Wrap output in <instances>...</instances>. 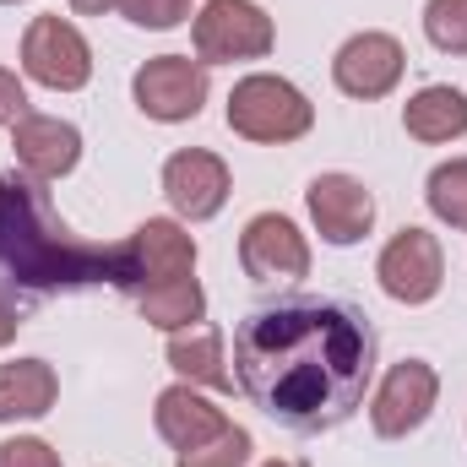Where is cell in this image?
<instances>
[{
  "label": "cell",
  "mask_w": 467,
  "mask_h": 467,
  "mask_svg": "<svg viewBox=\"0 0 467 467\" xmlns=\"http://www.w3.org/2000/svg\"><path fill=\"white\" fill-rule=\"evenodd\" d=\"M266 467H288V462H266Z\"/></svg>",
  "instance_id": "cell-28"
},
{
  "label": "cell",
  "mask_w": 467,
  "mask_h": 467,
  "mask_svg": "<svg viewBox=\"0 0 467 467\" xmlns=\"http://www.w3.org/2000/svg\"><path fill=\"white\" fill-rule=\"evenodd\" d=\"M11 130H16V136H11L16 163H22L33 180H60V174H71L77 158H82L77 125H66V119H55V115H27V119H16Z\"/></svg>",
  "instance_id": "cell-14"
},
{
  "label": "cell",
  "mask_w": 467,
  "mask_h": 467,
  "mask_svg": "<svg viewBox=\"0 0 467 467\" xmlns=\"http://www.w3.org/2000/svg\"><path fill=\"white\" fill-rule=\"evenodd\" d=\"M272 16L255 0H207L196 16V60L223 66V60H261L272 55Z\"/></svg>",
  "instance_id": "cell-4"
},
{
  "label": "cell",
  "mask_w": 467,
  "mask_h": 467,
  "mask_svg": "<svg viewBox=\"0 0 467 467\" xmlns=\"http://www.w3.org/2000/svg\"><path fill=\"white\" fill-rule=\"evenodd\" d=\"M435 397H441V375H435L424 358H402V364L380 380V391H375V408H369L375 435H386V441L413 435V430L430 419Z\"/></svg>",
  "instance_id": "cell-9"
},
{
  "label": "cell",
  "mask_w": 467,
  "mask_h": 467,
  "mask_svg": "<svg viewBox=\"0 0 467 467\" xmlns=\"http://www.w3.org/2000/svg\"><path fill=\"white\" fill-rule=\"evenodd\" d=\"M223 430H229L223 408H213V402L196 397L191 386L158 391V435H163L174 451H196V446H207V441L223 435Z\"/></svg>",
  "instance_id": "cell-15"
},
{
  "label": "cell",
  "mask_w": 467,
  "mask_h": 467,
  "mask_svg": "<svg viewBox=\"0 0 467 467\" xmlns=\"http://www.w3.org/2000/svg\"><path fill=\"white\" fill-rule=\"evenodd\" d=\"M239 261L255 283H294L310 272V244L283 213H261L239 234Z\"/></svg>",
  "instance_id": "cell-10"
},
{
  "label": "cell",
  "mask_w": 467,
  "mask_h": 467,
  "mask_svg": "<svg viewBox=\"0 0 467 467\" xmlns=\"http://www.w3.org/2000/svg\"><path fill=\"white\" fill-rule=\"evenodd\" d=\"M0 467H60V457H55L44 441L16 435V441H5V446H0Z\"/></svg>",
  "instance_id": "cell-24"
},
{
  "label": "cell",
  "mask_w": 467,
  "mask_h": 467,
  "mask_svg": "<svg viewBox=\"0 0 467 467\" xmlns=\"http://www.w3.org/2000/svg\"><path fill=\"white\" fill-rule=\"evenodd\" d=\"M310 218L327 244H353L375 223V196L353 174H321L310 180Z\"/></svg>",
  "instance_id": "cell-13"
},
{
  "label": "cell",
  "mask_w": 467,
  "mask_h": 467,
  "mask_svg": "<svg viewBox=\"0 0 467 467\" xmlns=\"http://www.w3.org/2000/svg\"><path fill=\"white\" fill-rule=\"evenodd\" d=\"M125 16H130L136 27L163 33V27H180V22L191 16V0H125Z\"/></svg>",
  "instance_id": "cell-23"
},
{
  "label": "cell",
  "mask_w": 467,
  "mask_h": 467,
  "mask_svg": "<svg viewBox=\"0 0 467 467\" xmlns=\"http://www.w3.org/2000/svg\"><path fill=\"white\" fill-rule=\"evenodd\" d=\"M141 321L163 327V332H180V327H196L202 310H207V294L196 277H180V283H163V288H147V294H130Z\"/></svg>",
  "instance_id": "cell-19"
},
{
  "label": "cell",
  "mask_w": 467,
  "mask_h": 467,
  "mask_svg": "<svg viewBox=\"0 0 467 467\" xmlns=\"http://www.w3.org/2000/svg\"><path fill=\"white\" fill-rule=\"evenodd\" d=\"M163 196H169L174 213L191 218V223L223 213V202H229V169H223V158H213V152H202V147L174 152V158L163 163Z\"/></svg>",
  "instance_id": "cell-12"
},
{
  "label": "cell",
  "mask_w": 467,
  "mask_h": 467,
  "mask_svg": "<svg viewBox=\"0 0 467 467\" xmlns=\"http://www.w3.org/2000/svg\"><path fill=\"white\" fill-rule=\"evenodd\" d=\"M0 5H16V0H0Z\"/></svg>",
  "instance_id": "cell-29"
},
{
  "label": "cell",
  "mask_w": 467,
  "mask_h": 467,
  "mask_svg": "<svg viewBox=\"0 0 467 467\" xmlns=\"http://www.w3.org/2000/svg\"><path fill=\"white\" fill-rule=\"evenodd\" d=\"M22 66H27L33 82H44L55 93H77L93 77V49H88V38L71 22L33 16L27 22V38H22Z\"/></svg>",
  "instance_id": "cell-6"
},
{
  "label": "cell",
  "mask_w": 467,
  "mask_h": 467,
  "mask_svg": "<svg viewBox=\"0 0 467 467\" xmlns=\"http://www.w3.org/2000/svg\"><path fill=\"white\" fill-rule=\"evenodd\" d=\"M430 213L451 229H467V158H451L430 174Z\"/></svg>",
  "instance_id": "cell-20"
},
{
  "label": "cell",
  "mask_w": 467,
  "mask_h": 467,
  "mask_svg": "<svg viewBox=\"0 0 467 467\" xmlns=\"http://www.w3.org/2000/svg\"><path fill=\"white\" fill-rule=\"evenodd\" d=\"M402 66H408V55L391 33H358L337 49L332 77L348 99H386L402 82Z\"/></svg>",
  "instance_id": "cell-11"
},
{
  "label": "cell",
  "mask_w": 467,
  "mask_h": 467,
  "mask_svg": "<svg viewBox=\"0 0 467 467\" xmlns=\"http://www.w3.org/2000/svg\"><path fill=\"white\" fill-rule=\"evenodd\" d=\"M136 109L147 119H196L202 104H207V66L191 60V55H158L136 71Z\"/></svg>",
  "instance_id": "cell-7"
},
{
  "label": "cell",
  "mask_w": 467,
  "mask_h": 467,
  "mask_svg": "<svg viewBox=\"0 0 467 467\" xmlns=\"http://www.w3.org/2000/svg\"><path fill=\"white\" fill-rule=\"evenodd\" d=\"M16 327H22V316H16V310H11V305L0 299V348H5L11 337H16Z\"/></svg>",
  "instance_id": "cell-26"
},
{
  "label": "cell",
  "mask_w": 467,
  "mask_h": 467,
  "mask_svg": "<svg viewBox=\"0 0 467 467\" xmlns=\"http://www.w3.org/2000/svg\"><path fill=\"white\" fill-rule=\"evenodd\" d=\"M424 33L435 49L446 55H467V0H430L424 11Z\"/></svg>",
  "instance_id": "cell-21"
},
{
  "label": "cell",
  "mask_w": 467,
  "mask_h": 467,
  "mask_svg": "<svg viewBox=\"0 0 467 467\" xmlns=\"http://www.w3.org/2000/svg\"><path fill=\"white\" fill-rule=\"evenodd\" d=\"M191 272H196V239L180 229V223L147 218L141 229L125 239V277H119L125 294H147V288L180 283Z\"/></svg>",
  "instance_id": "cell-5"
},
{
  "label": "cell",
  "mask_w": 467,
  "mask_h": 467,
  "mask_svg": "<svg viewBox=\"0 0 467 467\" xmlns=\"http://www.w3.org/2000/svg\"><path fill=\"white\" fill-rule=\"evenodd\" d=\"M375 375V332L343 299L294 294L261 305L234 332L239 391L283 430H337Z\"/></svg>",
  "instance_id": "cell-1"
},
{
  "label": "cell",
  "mask_w": 467,
  "mask_h": 467,
  "mask_svg": "<svg viewBox=\"0 0 467 467\" xmlns=\"http://www.w3.org/2000/svg\"><path fill=\"white\" fill-rule=\"evenodd\" d=\"M82 16H104V11H115V5H125V0H71Z\"/></svg>",
  "instance_id": "cell-27"
},
{
  "label": "cell",
  "mask_w": 467,
  "mask_h": 467,
  "mask_svg": "<svg viewBox=\"0 0 467 467\" xmlns=\"http://www.w3.org/2000/svg\"><path fill=\"white\" fill-rule=\"evenodd\" d=\"M244 462H250V435L239 424H229L223 435H213L196 451H180V467H244Z\"/></svg>",
  "instance_id": "cell-22"
},
{
  "label": "cell",
  "mask_w": 467,
  "mask_h": 467,
  "mask_svg": "<svg viewBox=\"0 0 467 467\" xmlns=\"http://www.w3.org/2000/svg\"><path fill=\"white\" fill-rule=\"evenodd\" d=\"M402 125H408V136H419V141H451V136H467V99L457 93V88H424V93L408 99Z\"/></svg>",
  "instance_id": "cell-18"
},
{
  "label": "cell",
  "mask_w": 467,
  "mask_h": 467,
  "mask_svg": "<svg viewBox=\"0 0 467 467\" xmlns=\"http://www.w3.org/2000/svg\"><path fill=\"white\" fill-rule=\"evenodd\" d=\"M380 288L397 299V305H424L441 294V277H446V255H441V239L424 229H402L386 250H380V266H375Z\"/></svg>",
  "instance_id": "cell-8"
},
{
  "label": "cell",
  "mask_w": 467,
  "mask_h": 467,
  "mask_svg": "<svg viewBox=\"0 0 467 467\" xmlns=\"http://www.w3.org/2000/svg\"><path fill=\"white\" fill-rule=\"evenodd\" d=\"M16 119H27V93H22V82L0 66V125H16Z\"/></svg>",
  "instance_id": "cell-25"
},
{
  "label": "cell",
  "mask_w": 467,
  "mask_h": 467,
  "mask_svg": "<svg viewBox=\"0 0 467 467\" xmlns=\"http://www.w3.org/2000/svg\"><path fill=\"white\" fill-rule=\"evenodd\" d=\"M55 369L44 358H16V364H0V424L11 419H44L55 408Z\"/></svg>",
  "instance_id": "cell-16"
},
{
  "label": "cell",
  "mask_w": 467,
  "mask_h": 467,
  "mask_svg": "<svg viewBox=\"0 0 467 467\" xmlns=\"http://www.w3.org/2000/svg\"><path fill=\"white\" fill-rule=\"evenodd\" d=\"M169 364L185 380H202V386H218V391L234 386V369L223 358V332L218 327H180V332H169Z\"/></svg>",
  "instance_id": "cell-17"
},
{
  "label": "cell",
  "mask_w": 467,
  "mask_h": 467,
  "mask_svg": "<svg viewBox=\"0 0 467 467\" xmlns=\"http://www.w3.org/2000/svg\"><path fill=\"white\" fill-rule=\"evenodd\" d=\"M316 125L310 99L283 77H244L229 93V130L250 141H299Z\"/></svg>",
  "instance_id": "cell-3"
},
{
  "label": "cell",
  "mask_w": 467,
  "mask_h": 467,
  "mask_svg": "<svg viewBox=\"0 0 467 467\" xmlns=\"http://www.w3.org/2000/svg\"><path fill=\"white\" fill-rule=\"evenodd\" d=\"M0 272L22 288H82L125 277V244H88L66 229L44 196V180H0Z\"/></svg>",
  "instance_id": "cell-2"
}]
</instances>
